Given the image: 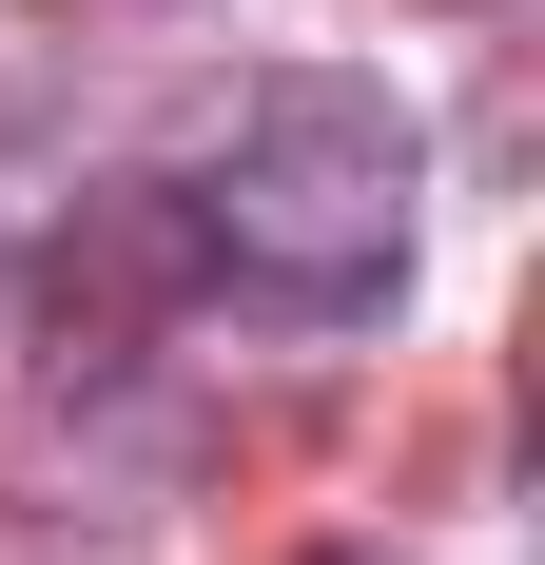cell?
I'll use <instances>...</instances> for the list:
<instances>
[{
    "instance_id": "cell-1",
    "label": "cell",
    "mask_w": 545,
    "mask_h": 565,
    "mask_svg": "<svg viewBox=\"0 0 545 565\" xmlns=\"http://www.w3.org/2000/svg\"><path fill=\"white\" fill-rule=\"evenodd\" d=\"M409 117H389V78H234L195 137L157 157L175 234L215 254V292H254V312H292V332H351V312H389V274H409Z\"/></svg>"
}]
</instances>
